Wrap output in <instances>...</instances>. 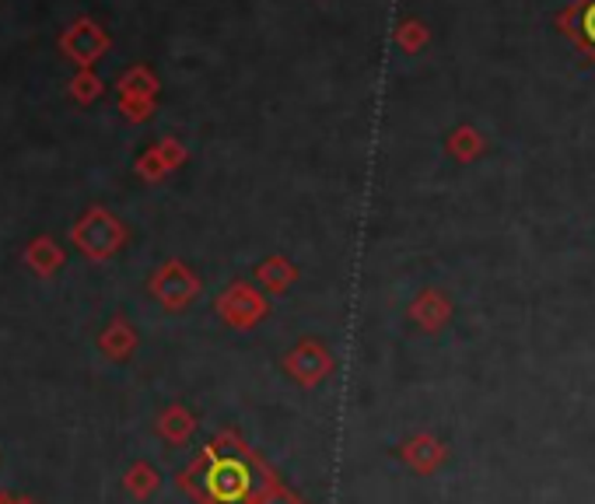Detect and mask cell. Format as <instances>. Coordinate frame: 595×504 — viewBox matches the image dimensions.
Returning <instances> with one entry per match:
<instances>
[{"mask_svg":"<svg viewBox=\"0 0 595 504\" xmlns=\"http://www.w3.org/2000/svg\"><path fill=\"white\" fill-rule=\"evenodd\" d=\"M71 242L85 252L88 260H109L116 256L127 242V228L119 225L116 214H109L105 207H88L81 214V220L71 228Z\"/></svg>","mask_w":595,"mask_h":504,"instance_id":"cell-1","label":"cell"},{"mask_svg":"<svg viewBox=\"0 0 595 504\" xmlns=\"http://www.w3.org/2000/svg\"><path fill=\"white\" fill-rule=\"evenodd\" d=\"M60 50L81 71H91L109 50V36L91 18H77L74 25L64 28V36H60Z\"/></svg>","mask_w":595,"mask_h":504,"instance_id":"cell-2","label":"cell"},{"mask_svg":"<svg viewBox=\"0 0 595 504\" xmlns=\"http://www.w3.org/2000/svg\"><path fill=\"white\" fill-rule=\"evenodd\" d=\"M151 291H154V298L165 305V308H182L186 302H193L197 298V291H200V280L186 270L182 263H165L159 274H154V280H151Z\"/></svg>","mask_w":595,"mask_h":504,"instance_id":"cell-3","label":"cell"},{"mask_svg":"<svg viewBox=\"0 0 595 504\" xmlns=\"http://www.w3.org/2000/svg\"><path fill=\"white\" fill-rule=\"evenodd\" d=\"M64 249H60L50 235H39V239H33L25 245V266L33 270L36 277H42V280H50L60 266H64Z\"/></svg>","mask_w":595,"mask_h":504,"instance_id":"cell-4","label":"cell"},{"mask_svg":"<svg viewBox=\"0 0 595 504\" xmlns=\"http://www.w3.org/2000/svg\"><path fill=\"white\" fill-rule=\"evenodd\" d=\"M134 346H137V333H134V326L127 319H116L105 326V333L99 337V351L105 357H113V361H123V357H130L134 354Z\"/></svg>","mask_w":595,"mask_h":504,"instance_id":"cell-5","label":"cell"},{"mask_svg":"<svg viewBox=\"0 0 595 504\" xmlns=\"http://www.w3.org/2000/svg\"><path fill=\"white\" fill-rule=\"evenodd\" d=\"M119 91L123 94H137V99H154V91H159V85H154V77L144 71V67H134L119 77Z\"/></svg>","mask_w":595,"mask_h":504,"instance_id":"cell-6","label":"cell"},{"mask_svg":"<svg viewBox=\"0 0 595 504\" xmlns=\"http://www.w3.org/2000/svg\"><path fill=\"white\" fill-rule=\"evenodd\" d=\"M102 94V81L96 71H77L74 81H71V99L81 102V105H91Z\"/></svg>","mask_w":595,"mask_h":504,"instance_id":"cell-7","label":"cell"},{"mask_svg":"<svg viewBox=\"0 0 595 504\" xmlns=\"http://www.w3.org/2000/svg\"><path fill=\"white\" fill-rule=\"evenodd\" d=\"M190 428H193V420H190V414H186V410H179V406L165 410L162 420H159V431H162L168 441H182L186 434H190Z\"/></svg>","mask_w":595,"mask_h":504,"instance_id":"cell-8","label":"cell"},{"mask_svg":"<svg viewBox=\"0 0 595 504\" xmlns=\"http://www.w3.org/2000/svg\"><path fill=\"white\" fill-rule=\"evenodd\" d=\"M127 491L134 494V497H148L154 487H159V477H154V469L148 466V463H137V466H130L127 469Z\"/></svg>","mask_w":595,"mask_h":504,"instance_id":"cell-9","label":"cell"},{"mask_svg":"<svg viewBox=\"0 0 595 504\" xmlns=\"http://www.w3.org/2000/svg\"><path fill=\"white\" fill-rule=\"evenodd\" d=\"M119 109L127 113V119L144 123L151 116V99H137V94H119Z\"/></svg>","mask_w":595,"mask_h":504,"instance_id":"cell-10","label":"cell"},{"mask_svg":"<svg viewBox=\"0 0 595 504\" xmlns=\"http://www.w3.org/2000/svg\"><path fill=\"white\" fill-rule=\"evenodd\" d=\"M137 172H140L144 179H162L165 172H168V165L162 162V154H159V151H148V154L137 162Z\"/></svg>","mask_w":595,"mask_h":504,"instance_id":"cell-11","label":"cell"},{"mask_svg":"<svg viewBox=\"0 0 595 504\" xmlns=\"http://www.w3.org/2000/svg\"><path fill=\"white\" fill-rule=\"evenodd\" d=\"M578 32H582V39L588 46H595V0L582 11V22H578Z\"/></svg>","mask_w":595,"mask_h":504,"instance_id":"cell-12","label":"cell"},{"mask_svg":"<svg viewBox=\"0 0 595 504\" xmlns=\"http://www.w3.org/2000/svg\"><path fill=\"white\" fill-rule=\"evenodd\" d=\"M0 504H36V497H28V494H8V491H0Z\"/></svg>","mask_w":595,"mask_h":504,"instance_id":"cell-13","label":"cell"}]
</instances>
